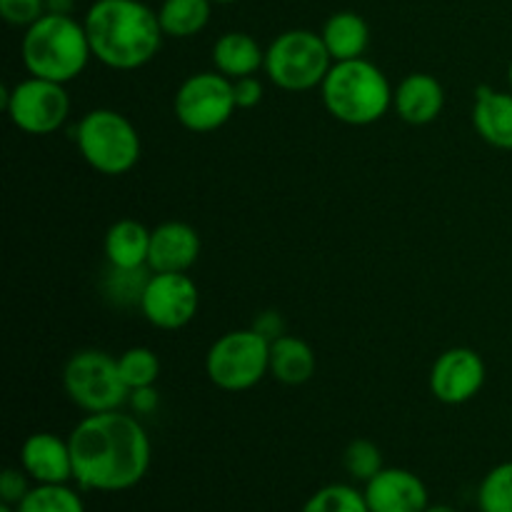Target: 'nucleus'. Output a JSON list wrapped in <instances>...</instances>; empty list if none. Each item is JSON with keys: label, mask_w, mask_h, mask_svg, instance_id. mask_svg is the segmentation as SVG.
<instances>
[{"label": "nucleus", "mask_w": 512, "mask_h": 512, "mask_svg": "<svg viewBox=\"0 0 512 512\" xmlns=\"http://www.w3.org/2000/svg\"><path fill=\"white\" fill-rule=\"evenodd\" d=\"M75 483L95 493H123L148 475L150 438L138 418L120 410L93 413L70 433Z\"/></svg>", "instance_id": "obj_1"}, {"label": "nucleus", "mask_w": 512, "mask_h": 512, "mask_svg": "<svg viewBox=\"0 0 512 512\" xmlns=\"http://www.w3.org/2000/svg\"><path fill=\"white\" fill-rule=\"evenodd\" d=\"M83 25L93 58L113 70L143 68L163 48L158 13L140 0H95Z\"/></svg>", "instance_id": "obj_2"}, {"label": "nucleus", "mask_w": 512, "mask_h": 512, "mask_svg": "<svg viewBox=\"0 0 512 512\" xmlns=\"http://www.w3.org/2000/svg\"><path fill=\"white\" fill-rule=\"evenodd\" d=\"M23 63L30 75L55 83H70L93 58L85 25L73 15L45 13L23 35Z\"/></svg>", "instance_id": "obj_3"}, {"label": "nucleus", "mask_w": 512, "mask_h": 512, "mask_svg": "<svg viewBox=\"0 0 512 512\" xmlns=\"http://www.w3.org/2000/svg\"><path fill=\"white\" fill-rule=\"evenodd\" d=\"M320 90L328 113L345 125L378 123L395 93L383 70L365 58L333 63Z\"/></svg>", "instance_id": "obj_4"}, {"label": "nucleus", "mask_w": 512, "mask_h": 512, "mask_svg": "<svg viewBox=\"0 0 512 512\" xmlns=\"http://www.w3.org/2000/svg\"><path fill=\"white\" fill-rule=\"evenodd\" d=\"M78 150L100 175H125L140 160V135L118 110L98 108L83 115L78 125Z\"/></svg>", "instance_id": "obj_5"}, {"label": "nucleus", "mask_w": 512, "mask_h": 512, "mask_svg": "<svg viewBox=\"0 0 512 512\" xmlns=\"http://www.w3.org/2000/svg\"><path fill=\"white\" fill-rule=\"evenodd\" d=\"M330 68H333V58L325 48L323 35L313 30H288L278 35L265 50V73L273 80V85L288 93L323 85Z\"/></svg>", "instance_id": "obj_6"}, {"label": "nucleus", "mask_w": 512, "mask_h": 512, "mask_svg": "<svg viewBox=\"0 0 512 512\" xmlns=\"http://www.w3.org/2000/svg\"><path fill=\"white\" fill-rule=\"evenodd\" d=\"M63 388L68 398L88 415L120 410L128 400L118 370V358L103 350H78L63 368Z\"/></svg>", "instance_id": "obj_7"}, {"label": "nucleus", "mask_w": 512, "mask_h": 512, "mask_svg": "<svg viewBox=\"0 0 512 512\" xmlns=\"http://www.w3.org/2000/svg\"><path fill=\"white\" fill-rule=\"evenodd\" d=\"M210 383L228 393L255 388L270 370V340L258 330H233L213 343L205 358Z\"/></svg>", "instance_id": "obj_8"}, {"label": "nucleus", "mask_w": 512, "mask_h": 512, "mask_svg": "<svg viewBox=\"0 0 512 512\" xmlns=\"http://www.w3.org/2000/svg\"><path fill=\"white\" fill-rule=\"evenodd\" d=\"M3 108L23 133L50 135L68 120L70 98L63 83L33 75L10 90L3 88Z\"/></svg>", "instance_id": "obj_9"}, {"label": "nucleus", "mask_w": 512, "mask_h": 512, "mask_svg": "<svg viewBox=\"0 0 512 512\" xmlns=\"http://www.w3.org/2000/svg\"><path fill=\"white\" fill-rule=\"evenodd\" d=\"M233 80L223 73H195L175 93V118L193 133H213L235 113Z\"/></svg>", "instance_id": "obj_10"}, {"label": "nucleus", "mask_w": 512, "mask_h": 512, "mask_svg": "<svg viewBox=\"0 0 512 512\" xmlns=\"http://www.w3.org/2000/svg\"><path fill=\"white\" fill-rule=\"evenodd\" d=\"M198 288L185 273H153L140 298L145 320L160 330H180L195 318Z\"/></svg>", "instance_id": "obj_11"}, {"label": "nucleus", "mask_w": 512, "mask_h": 512, "mask_svg": "<svg viewBox=\"0 0 512 512\" xmlns=\"http://www.w3.org/2000/svg\"><path fill=\"white\" fill-rule=\"evenodd\" d=\"M485 385V363L475 350L450 348L430 370V390L445 405H463L473 400Z\"/></svg>", "instance_id": "obj_12"}, {"label": "nucleus", "mask_w": 512, "mask_h": 512, "mask_svg": "<svg viewBox=\"0 0 512 512\" xmlns=\"http://www.w3.org/2000/svg\"><path fill=\"white\" fill-rule=\"evenodd\" d=\"M365 503L370 512H425L428 488L415 473L403 468H383L365 483Z\"/></svg>", "instance_id": "obj_13"}, {"label": "nucleus", "mask_w": 512, "mask_h": 512, "mask_svg": "<svg viewBox=\"0 0 512 512\" xmlns=\"http://www.w3.org/2000/svg\"><path fill=\"white\" fill-rule=\"evenodd\" d=\"M20 468L40 485H60L75 480L70 440L53 433H35L20 448Z\"/></svg>", "instance_id": "obj_14"}, {"label": "nucleus", "mask_w": 512, "mask_h": 512, "mask_svg": "<svg viewBox=\"0 0 512 512\" xmlns=\"http://www.w3.org/2000/svg\"><path fill=\"white\" fill-rule=\"evenodd\" d=\"M200 255V235L188 223L158 225L150 235L148 268L153 273H188Z\"/></svg>", "instance_id": "obj_15"}, {"label": "nucleus", "mask_w": 512, "mask_h": 512, "mask_svg": "<svg viewBox=\"0 0 512 512\" xmlns=\"http://www.w3.org/2000/svg\"><path fill=\"white\" fill-rule=\"evenodd\" d=\"M393 105L405 123L428 125L443 110L445 90L433 75L410 73L393 93Z\"/></svg>", "instance_id": "obj_16"}, {"label": "nucleus", "mask_w": 512, "mask_h": 512, "mask_svg": "<svg viewBox=\"0 0 512 512\" xmlns=\"http://www.w3.org/2000/svg\"><path fill=\"white\" fill-rule=\"evenodd\" d=\"M473 125L485 143L512 150V93L480 85L475 90Z\"/></svg>", "instance_id": "obj_17"}, {"label": "nucleus", "mask_w": 512, "mask_h": 512, "mask_svg": "<svg viewBox=\"0 0 512 512\" xmlns=\"http://www.w3.org/2000/svg\"><path fill=\"white\" fill-rule=\"evenodd\" d=\"M150 235L153 230H148L138 220L125 218L110 225V230L105 233V258H108L110 268H145L150 255Z\"/></svg>", "instance_id": "obj_18"}, {"label": "nucleus", "mask_w": 512, "mask_h": 512, "mask_svg": "<svg viewBox=\"0 0 512 512\" xmlns=\"http://www.w3.org/2000/svg\"><path fill=\"white\" fill-rule=\"evenodd\" d=\"M213 63L215 70L223 73L225 78L238 80L265 68V53L253 35L233 30V33H225L215 40Z\"/></svg>", "instance_id": "obj_19"}, {"label": "nucleus", "mask_w": 512, "mask_h": 512, "mask_svg": "<svg viewBox=\"0 0 512 512\" xmlns=\"http://www.w3.org/2000/svg\"><path fill=\"white\" fill-rule=\"evenodd\" d=\"M320 35H323V43L333 63L363 58L370 43L368 23L353 10H340V13L330 15Z\"/></svg>", "instance_id": "obj_20"}, {"label": "nucleus", "mask_w": 512, "mask_h": 512, "mask_svg": "<svg viewBox=\"0 0 512 512\" xmlns=\"http://www.w3.org/2000/svg\"><path fill=\"white\" fill-rule=\"evenodd\" d=\"M315 353L305 340L283 335L270 343V373L283 385H303L315 375Z\"/></svg>", "instance_id": "obj_21"}, {"label": "nucleus", "mask_w": 512, "mask_h": 512, "mask_svg": "<svg viewBox=\"0 0 512 512\" xmlns=\"http://www.w3.org/2000/svg\"><path fill=\"white\" fill-rule=\"evenodd\" d=\"M213 0H163L158 10L160 28L170 38H193L208 25Z\"/></svg>", "instance_id": "obj_22"}, {"label": "nucleus", "mask_w": 512, "mask_h": 512, "mask_svg": "<svg viewBox=\"0 0 512 512\" xmlns=\"http://www.w3.org/2000/svg\"><path fill=\"white\" fill-rule=\"evenodd\" d=\"M18 512H85L83 498L68 488V483L60 485H35L30 493L15 505Z\"/></svg>", "instance_id": "obj_23"}, {"label": "nucleus", "mask_w": 512, "mask_h": 512, "mask_svg": "<svg viewBox=\"0 0 512 512\" xmlns=\"http://www.w3.org/2000/svg\"><path fill=\"white\" fill-rule=\"evenodd\" d=\"M300 512H370V508L358 488L333 483L310 495Z\"/></svg>", "instance_id": "obj_24"}, {"label": "nucleus", "mask_w": 512, "mask_h": 512, "mask_svg": "<svg viewBox=\"0 0 512 512\" xmlns=\"http://www.w3.org/2000/svg\"><path fill=\"white\" fill-rule=\"evenodd\" d=\"M118 370L128 390L148 388L158 383L160 360L150 348H130L118 358Z\"/></svg>", "instance_id": "obj_25"}, {"label": "nucleus", "mask_w": 512, "mask_h": 512, "mask_svg": "<svg viewBox=\"0 0 512 512\" xmlns=\"http://www.w3.org/2000/svg\"><path fill=\"white\" fill-rule=\"evenodd\" d=\"M480 512H512V463L490 470L478 488Z\"/></svg>", "instance_id": "obj_26"}, {"label": "nucleus", "mask_w": 512, "mask_h": 512, "mask_svg": "<svg viewBox=\"0 0 512 512\" xmlns=\"http://www.w3.org/2000/svg\"><path fill=\"white\" fill-rule=\"evenodd\" d=\"M343 465L348 470V475L358 483H368L373 480L380 470L385 468L383 465V453H380L378 445L373 440L358 438L345 448L343 455Z\"/></svg>", "instance_id": "obj_27"}, {"label": "nucleus", "mask_w": 512, "mask_h": 512, "mask_svg": "<svg viewBox=\"0 0 512 512\" xmlns=\"http://www.w3.org/2000/svg\"><path fill=\"white\" fill-rule=\"evenodd\" d=\"M148 285V278H145L143 268L135 270H123V268H110V278L105 283L108 288V295L120 305H140V298H143V290Z\"/></svg>", "instance_id": "obj_28"}, {"label": "nucleus", "mask_w": 512, "mask_h": 512, "mask_svg": "<svg viewBox=\"0 0 512 512\" xmlns=\"http://www.w3.org/2000/svg\"><path fill=\"white\" fill-rule=\"evenodd\" d=\"M0 15L5 23L30 28L45 15V0H0Z\"/></svg>", "instance_id": "obj_29"}, {"label": "nucleus", "mask_w": 512, "mask_h": 512, "mask_svg": "<svg viewBox=\"0 0 512 512\" xmlns=\"http://www.w3.org/2000/svg\"><path fill=\"white\" fill-rule=\"evenodd\" d=\"M28 478L30 475L25 473V470H3V475H0V500L8 505H20V500L30 493Z\"/></svg>", "instance_id": "obj_30"}, {"label": "nucleus", "mask_w": 512, "mask_h": 512, "mask_svg": "<svg viewBox=\"0 0 512 512\" xmlns=\"http://www.w3.org/2000/svg\"><path fill=\"white\" fill-rule=\"evenodd\" d=\"M233 93H235V105L243 110L255 108V105L263 100V83H260L255 75H248V78L233 80Z\"/></svg>", "instance_id": "obj_31"}, {"label": "nucleus", "mask_w": 512, "mask_h": 512, "mask_svg": "<svg viewBox=\"0 0 512 512\" xmlns=\"http://www.w3.org/2000/svg\"><path fill=\"white\" fill-rule=\"evenodd\" d=\"M253 330H258L265 340L273 343V340L283 338L285 335V320L280 318V313H275V310H268V313H260L258 318H255Z\"/></svg>", "instance_id": "obj_32"}, {"label": "nucleus", "mask_w": 512, "mask_h": 512, "mask_svg": "<svg viewBox=\"0 0 512 512\" xmlns=\"http://www.w3.org/2000/svg\"><path fill=\"white\" fill-rule=\"evenodd\" d=\"M128 403H130V408H133L135 413H140V415L155 413V408H158V403H160L158 393H155V385H148V388L130 390Z\"/></svg>", "instance_id": "obj_33"}, {"label": "nucleus", "mask_w": 512, "mask_h": 512, "mask_svg": "<svg viewBox=\"0 0 512 512\" xmlns=\"http://www.w3.org/2000/svg\"><path fill=\"white\" fill-rule=\"evenodd\" d=\"M75 8V0H45V13L70 15Z\"/></svg>", "instance_id": "obj_34"}, {"label": "nucleus", "mask_w": 512, "mask_h": 512, "mask_svg": "<svg viewBox=\"0 0 512 512\" xmlns=\"http://www.w3.org/2000/svg\"><path fill=\"white\" fill-rule=\"evenodd\" d=\"M425 512H458V510L450 508V505H428Z\"/></svg>", "instance_id": "obj_35"}, {"label": "nucleus", "mask_w": 512, "mask_h": 512, "mask_svg": "<svg viewBox=\"0 0 512 512\" xmlns=\"http://www.w3.org/2000/svg\"><path fill=\"white\" fill-rule=\"evenodd\" d=\"M0 512H18V508H15V505L3 503V505H0Z\"/></svg>", "instance_id": "obj_36"}, {"label": "nucleus", "mask_w": 512, "mask_h": 512, "mask_svg": "<svg viewBox=\"0 0 512 512\" xmlns=\"http://www.w3.org/2000/svg\"><path fill=\"white\" fill-rule=\"evenodd\" d=\"M213 3H223L225 5V3H235V0H213Z\"/></svg>", "instance_id": "obj_37"}, {"label": "nucleus", "mask_w": 512, "mask_h": 512, "mask_svg": "<svg viewBox=\"0 0 512 512\" xmlns=\"http://www.w3.org/2000/svg\"><path fill=\"white\" fill-rule=\"evenodd\" d=\"M510 88H512V65H510Z\"/></svg>", "instance_id": "obj_38"}]
</instances>
